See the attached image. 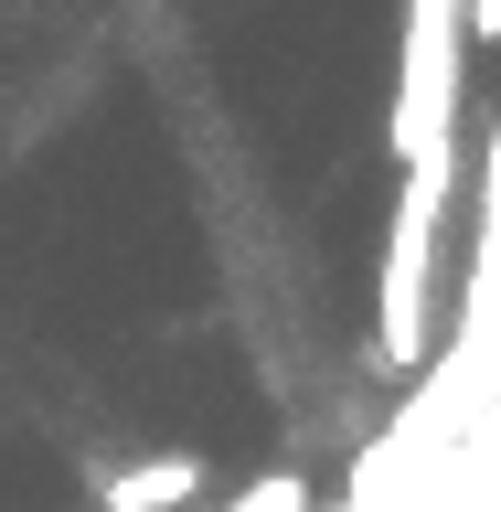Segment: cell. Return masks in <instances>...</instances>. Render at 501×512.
Segmentation results:
<instances>
[{
    "mask_svg": "<svg viewBox=\"0 0 501 512\" xmlns=\"http://www.w3.org/2000/svg\"><path fill=\"white\" fill-rule=\"evenodd\" d=\"M459 32H480V43H501V0H480V11H459Z\"/></svg>",
    "mask_w": 501,
    "mask_h": 512,
    "instance_id": "cell-4",
    "label": "cell"
},
{
    "mask_svg": "<svg viewBox=\"0 0 501 512\" xmlns=\"http://www.w3.org/2000/svg\"><path fill=\"white\" fill-rule=\"evenodd\" d=\"M96 502H107V512H192V502H203V459H192V448H160V459L96 470Z\"/></svg>",
    "mask_w": 501,
    "mask_h": 512,
    "instance_id": "cell-3",
    "label": "cell"
},
{
    "mask_svg": "<svg viewBox=\"0 0 501 512\" xmlns=\"http://www.w3.org/2000/svg\"><path fill=\"white\" fill-rule=\"evenodd\" d=\"M448 192H459V150L406 160V182H395V235H384V278H374V363H395V374L427 352V288H438Z\"/></svg>",
    "mask_w": 501,
    "mask_h": 512,
    "instance_id": "cell-1",
    "label": "cell"
},
{
    "mask_svg": "<svg viewBox=\"0 0 501 512\" xmlns=\"http://www.w3.org/2000/svg\"><path fill=\"white\" fill-rule=\"evenodd\" d=\"M395 160H438L459 150V11L427 0L406 11V75H395Z\"/></svg>",
    "mask_w": 501,
    "mask_h": 512,
    "instance_id": "cell-2",
    "label": "cell"
}]
</instances>
